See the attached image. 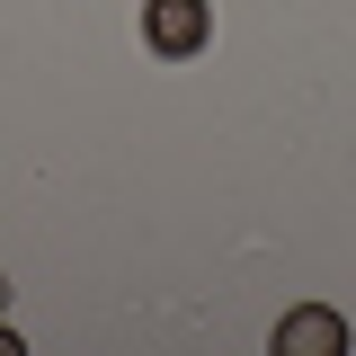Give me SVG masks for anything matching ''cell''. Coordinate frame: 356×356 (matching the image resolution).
Instances as JSON below:
<instances>
[{"mask_svg":"<svg viewBox=\"0 0 356 356\" xmlns=\"http://www.w3.org/2000/svg\"><path fill=\"white\" fill-rule=\"evenodd\" d=\"M0 303H9V285H0Z\"/></svg>","mask_w":356,"mask_h":356,"instance_id":"cell-4","label":"cell"},{"mask_svg":"<svg viewBox=\"0 0 356 356\" xmlns=\"http://www.w3.org/2000/svg\"><path fill=\"white\" fill-rule=\"evenodd\" d=\"M276 356H348V321L339 312H285L276 321Z\"/></svg>","mask_w":356,"mask_h":356,"instance_id":"cell-2","label":"cell"},{"mask_svg":"<svg viewBox=\"0 0 356 356\" xmlns=\"http://www.w3.org/2000/svg\"><path fill=\"white\" fill-rule=\"evenodd\" d=\"M143 36H152V54L187 63L196 44L214 36V9H205V0H143Z\"/></svg>","mask_w":356,"mask_h":356,"instance_id":"cell-1","label":"cell"},{"mask_svg":"<svg viewBox=\"0 0 356 356\" xmlns=\"http://www.w3.org/2000/svg\"><path fill=\"white\" fill-rule=\"evenodd\" d=\"M0 356H18V339H9V330H0Z\"/></svg>","mask_w":356,"mask_h":356,"instance_id":"cell-3","label":"cell"}]
</instances>
